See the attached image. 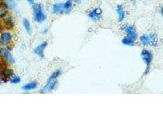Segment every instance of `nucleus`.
Listing matches in <instances>:
<instances>
[{
    "mask_svg": "<svg viewBox=\"0 0 163 122\" xmlns=\"http://www.w3.org/2000/svg\"><path fill=\"white\" fill-rule=\"evenodd\" d=\"M61 74H62V72L60 70H58L53 72L48 78V81H47L46 84L42 88L41 91H40V93H45L55 89L58 85L57 79L59 76H60Z\"/></svg>",
    "mask_w": 163,
    "mask_h": 122,
    "instance_id": "f257e3e1",
    "label": "nucleus"
},
{
    "mask_svg": "<svg viewBox=\"0 0 163 122\" xmlns=\"http://www.w3.org/2000/svg\"><path fill=\"white\" fill-rule=\"evenodd\" d=\"M140 42L144 46H157L158 45V36L154 33L144 34L140 37Z\"/></svg>",
    "mask_w": 163,
    "mask_h": 122,
    "instance_id": "f03ea898",
    "label": "nucleus"
},
{
    "mask_svg": "<svg viewBox=\"0 0 163 122\" xmlns=\"http://www.w3.org/2000/svg\"><path fill=\"white\" fill-rule=\"evenodd\" d=\"M33 15L35 21L39 23H43L46 20V17L41 4H34L33 5Z\"/></svg>",
    "mask_w": 163,
    "mask_h": 122,
    "instance_id": "7ed1b4c3",
    "label": "nucleus"
},
{
    "mask_svg": "<svg viewBox=\"0 0 163 122\" xmlns=\"http://www.w3.org/2000/svg\"><path fill=\"white\" fill-rule=\"evenodd\" d=\"M141 56L147 65L145 73H147L149 72V70H150V65L153 61V54L152 53L151 51H148L147 50H143L141 53Z\"/></svg>",
    "mask_w": 163,
    "mask_h": 122,
    "instance_id": "20e7f679",
    "label": "nucleus"
},
{
    "mask_svg": "<svg viewBox=\"0 0 163 122\" xmlns=\"http://www.w3.org/2000/svg\"><path fill=\"white\" fill-rule=\"evenodd\" d=\"M122 29L126 34L127 37H130L134 40L137 39V31L134 26L131 25H125L122 27Z\"/></svg>",
    "mask_w": 163,
    "mask_h": 122,
    "instance_id": "39448f33",
    "label": "nucleus"
},
{
    "mask_svg": "<svg viewBox=\"0 0 163 122\" xmlns=\"http://www.w3.org/2000/svg\"><path fill=\"white\" fill-rule=\"evenodd\" d=\"M102 10L100 8H96L89 12L88 17L94 21H97V20L101 19V17H102Z\"/></svg>",
    "mask_w": 163,
    "mask_h": 122,
    "instance_id": "423d86ee",
    "label": "nucleus"
},
{
    "mask_svg": "<svg viewBox=\"0 0 163 122\" xmlns=\"http://www.w3.org/2000/svg\"><path fill=\"white\" fill-rule=\"evenodd\" d=\"M48 43L46 42H44L41 44L38 45L36 47L35 49L34 50V52L40 57H44V50L46 48Z\"/></svg>",
    "mask_w": 163,
    "mask_h": 122,
    "instance_id": "0eeeda50",
    "label": "nucleus"
},
{
    "mask_svg": "<svg viewBox=\"0 0 163 122\" xmlns=\"http://www.w3.org/2000/svg\"><path fill=\"white\" fill-rule=\"evenodd\" d=\"M52 11L55 14H62L64 13L63 3H58L54 4L53 6Z\"/></svg>",
    "mask_w": 163,
    "mask_h": 122,
    "instance_id": "6e6552de",
    "label": "nucleus"
},
{
    "mask_svg": "<svg viewBox=\"0 0 163 122\" xmlns=\"http://www.w3.org/2000/svg\"><path fill=\"white\" fill-rule=\"evenodd\" d=\"M0 53L2 56H3L4 57H5L7 60H8L9 62L13 64L15 62V59H13L12 55L11 54V53L7 50L6 49L4 48H1L0 50Z\"/></svg>",
    "mask_w": 163,
    "mask_h": 122,
    "instance_id": "1a4fd4ad",
    "label": "nucleus"
},
{
    "mask_svg": "<svg viewBox=\"0 0 163 122\" xmlns=\"http://www.w3.org/2000/svg\"><path fill=\"white\" fill-rule=\"evenodd\" d=\"M117 13L118 15L119 22H121L125 18V11L122 5H119L117 7Z\"/></svg>",
    "mask_w": 163,
    "mask_h": 122,
    "instance_id": "9d476101",
    "label": "nucleus"
},
{
    "mask_svg": "<svg viewBox=\"0 0 163 122\" xmlns=\"http://www.w3.org/2000/svg\"><path fill=\"white\" fill-rule=\"evenodd\" d=\"M0 74H1V76L2 80L5 82V81H8L13 75V72L12 70H8L6 69Z\"/></svg>",
    "mask_w": 163,
    "mask_h": 122,
    "instance_id": "9b49d317",
    "label": "nucleus"
},
{
    "mask_svg": "<svg viewBox=\"0 0 163 122\" xmlns=\"http://www.w3.org/2000/svg\"><path fill=\"white\" fill-rule=\"evenodd\" d=\"M37 86H38V84L37 82H31L30 83H28L23 86L22 89L24 91H31L36 89Z\"/></svg>",
    "mask_w": 163,
    "mask_h": 122,
    "instance_id": "f8f14e48",
    "label": "nucleus"
},
{
    "mask_svg": "<svg viewBox=\"0 0 163 122\" xmlns=\"http://www.w3.org/2000/svg\"><path fill=\"white\" fill-rule=\"evenodd\" d=\"M8 8L6 4L4 2H0V17H4L8 12Z\"/></svg>",
    "mask_w": 163,
    "mask_h": 122,
    "instance_id": "ddd939ff",
    "label": "nucleus"
},
{
    "mask_svg": "<svg viewBox=\"0 0 163 122\" xmlns=\"http://www.w3.org/2000/svg\"><path fill=\"white\" fill-rule=\"evenodd\" d=\"M63 6L64 9V13H70L73 9V4L70 0H68V1L63 3Z\"/></svg>",
    "mask_w": 163,
    "mask_h": 122,
    "instance_id": "4468645a",
    "label": "nucleus"
},
{
    "mask_svg": "<svg viewBox=\"0 0 163 122\" xmlns=\"http://www.w3.org/2000/svg\"><path fill=\"white\" fill-rule=\"evenodd\" d=\"M122 43L125 45L130 46H133L135 45L134 40H133V39H131L130 37H125L122 39Z\"/></svg>",
    "mask_w": 163,
    "mask_h": 122,
    "instance_id": "2eb2a0df",
    "label": "nucleus"
},
{
    "mask_svg": "<svg viewBox=\"0 0 163 122\" xmlns=\"http://www.w3.org/2000/svg\"><path fill=\"white\" fill-rule=\"evenodd\" d=\"M3 26L6 29H11L13 27V23L11 18H7L4 20Z\"/></svg>",
    "mask_w": 163,
    "mask_h": 122,
    "instance_id": "dca6fc26",
    "label": "nucleus"
},
{
    "mask_svg": "<svg viewBox=\"0 0 163 122\" xmlns=\"http://www.w3.org/2000/svg\"><path fill=\"white\" fill-rule=\"evenodd\" d=\"M23 23L24 28H25L26 32L30 34L32 32V28H31V26L30 22L27 19H25L23 20Z\"/></svg>",
    "mask_w": 163,
    "mask_h": 122,
    "instance_id": "f3484780",
    "label": "nucleus"
},
{
    "mask_svg": "<svg viewBox=\"0 0 163 122\" xmlns=\"http://www.w3.org/2000/svg\"><path fill=\"white\" fill-rule=\"evenodd\" d=\"M6 69H7L6 62L3 57H0V74H1Z\"/></svg>",
    "mask_w": 163,
    "mask_h": 122,
    "instance_id": "a211bd4d",
    "label": "nucleus"
},
{
    "mask_svg": "<svg viewBox=\"0 0 163 122\" xmlns=\"http://www.w3.org/2000/svg\"><path fill=\"white\" fill-rule=\"evenodd\" d=\"M11 39V35L9 32H4L1 35V40L4 42H8Z\"/></svg>",
    "mask_w": 163,
    "mask_h": 122,
    "instance_id": "6ab92c4d",
    "label": "nucleus"
},
{
    "mask_svg": "<svg viewBox=\"0 0 163 122\" xmlns=\"http://www.w3.org/2000/svg\"><path fill=\"white\" fill-rule=\"evenodd\" d=\"M6 5L8 7H9L11 9L14 8L15 7V3L13 0H8L6 3Z\"/></svg>",
    "mask_w": 163,
    "mask_h": 122,
    "instance_id": "aec40b11",
    "label": "nucleus"
},
{
    "mask_svg": "<svg viewBox=\"0 0 163 122\" xmlns=\"http://www.w3.org/2000/svg\"><path fill=\"white\" fill-rule=\"evenodd\" d=\"M20 81H21V79H20V78L18 76H16L13 78L11 80V83L13 84H18L20 82Z\"/></svg>",
    "mask_w": 163,
    "mask_h": 122,
    "instance_id": "412c9836",
    "label": "nucleus"
},
{
    "mask_svg": "<svg viewBox=\"0 0 163 122\" xmlns=\"http://www.w3.org/2000/svg\"><path fill=\"white\" fill-rule=\"evenodd\" d=\"M7 46H8V49L9 50H12V48H13V43L12 42V41L11 42H10L9 41V43L7 45Z\"/></svg>",
    "mask_w": 163,
    "mask_h": 122,
    "instance_id": "4be33fe9",
    "label": "nucleus"
},
{
    "mask_svg": "<svg viewBox=\"0 0 163 122\" xmlns=\"http://www.w3.org/2000/svg\"><path fill=\"white\" fill-rule=\"evenodd\" d=\"M27 1H28L31 5H34L35 4L34 3V0H27Z\"/></svg>",
    "mask_w": 163,
    "mask_h": 122,
    "instance_id": "5701e85b",
    "label": "nucleus"
},
{
    "mask_svg": "<svg viewBox=\"0 0 163 122\" xmlns=\"http://www.w3.org/2000/svg\"><path fill=\"white\" fill-rule=\"evenodd\" d=\"M48 29H45L42 31V33H43V34H46L48 33Z\"/></svg>",
    "mask_w": 163,
    "mask_h": 122,
    "instance_id": "b1692460",
    "label": "nucleus"
},
{
    "mask_svg": "<svg viewBox=\"0 0 163 122\" xmlns=\"http://www.w3.org/2000/svg\"><path fill=\"white\" fill-rule=\"evenodd\" d=\"M74 1H75V2H76L77 4H80V3H82L83 0H74Z\"/></svg>",
    "mask_w": 163,
    "mask_h": 122,
    "instance_id": "393cba45",
    "label": "nucleus"
},
{
    "mask_svg": "<svg viewBox=\"0 0 163 122\" xmlns=\"http://www.w3.org/2000/svg\"><path fill=\"white\" fill-rule=\"evenodd\" d=\"M3 81V80H2V78H1V74H0V81Z\"/></svg>",
    "mask_w": 163,
    "mask_h": 122,
    "instance_id": "a878e982",
    "label": "nucleus"
},
{
    "mask_svg": "<svg viewBox=\"0 0 163 122\" xmlns=\"http://www.w3.org/2000/svg\"><path fill=\"white\" fill-rule=\"evenodd\" d=\"M1 26L0 25V31H1Z\"/></svg>",
    "mask_w": 163,
    "mask_h": 122,
    "instance_id": "bb28decb",
    "label": "nucleus"
},
{
    "mask_svg": "<svg viewBox=\"0 0 163 122\" xmlns=\"http://www.w3.org/2000/svg\"><path fill=\"white\" fill-rule=\"evenodd\" d=\"M137 0H132V1H134V2H135V1H136Z\"/></svg>",
    "mask_w": 163,
    "mask_h": 122,
    "instance_id": "cd10ccee",
    "label": "nucleus"
}]
</instances>
